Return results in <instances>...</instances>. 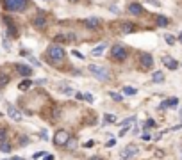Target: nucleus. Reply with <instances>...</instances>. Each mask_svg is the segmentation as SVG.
<instances>
[{
  "mask_svg": "<svg viewBox=\"0 0 182 160\" xmlns=\"http://www.w3.org/2000/svg\"><path fill=\"white\" fill-rule=\"evenodd\" d=\"M179 41H180V43H182V32H180V36H179Z\"/></svg>",
  "mask_w": 182,
  "mask_h": 160,
  "instance_id": "37998d69",
  "label": "nucleus"
},
{
  "mask_svg": "<svg viewBox=\"0 0 182 160\" xmlns=\"http://www.w3.org/2000/svg\"><path fill=\"white\" fill-rule=\"evenodd\" d=\"M134 121H136V116H130V117H127V119H123L122 123H118V125H120L122 128H127V126H130Z\"/></svg>",
  "mask_w": 182,
  "mask_h": 160,
  "instance_id": "aec40b11",
  "label": "nucleus"
},
{
  "mask_svg": "<svg viewBox=\"0 0 182 160\" xmlns=\"http://www.w3.org/2000/svg\"><path fill=\"white\" fill-rule=\"evenodd\" d=\"M136 93H137L136 87H130V85H125V87H123V94H127V96H132Z\"/></svg>",
  "mask_w": 182,
  "mask_h": 160,
  "instance_id": "5701e85b",
  "label": "nucleus"
},
{
  "mask_svg": "<svg viewBox=\"0 0 182 160\" xmlns=\"http://www.w3.org/2000/svg\"><path fill=\"white\" fill-rule=\"evenodd\" d=\"M177 103H179L177 98H170V100H166V101L161 103V105H159V109H161V110H164V109H168V107H175Z\"/></svg>",
  "mask_w": 182,
  "mask_h": 160,
  "instance_id": "4468645a",
  "label": "nucleus"
},
{
  "mask_svg": "<svg viewBox=\"0 0 182 160\" xmlns=\"http://www.w3.org/2000/svg\"><path fill=\"white\" fill-rule=\"evenodd\" d=\"M71 2H75V0H71Z\"/></svg>",
  "mask_w": 182,
  "mask_h": 160,
  "instance_id": "c03bdc74",
  "label": "nucleus"
},
{
  "mask_svg": "<svg viewBox=\"0 0 182 160\" xmlns=\"http://www.w3.org/2000/svg\"><path fill=\"white\" fill-rule=\"evenodd\" d=\"M43 160H54V157L52 155H45V158H43Z\"/></svg>",
  "mask_w": 182,
  "mask_h": 160,
  "instance_id": "ea45409f",
  "label": "nucleus"
},
{
  "mask_svg": "<svg viewBox=\"0 0 182 160\" xmlns=\"http://www.w3.org/2000/svg\"><path fill=\"white\" fill-rule=\"evenodd\" d=\"M5 139H7V130L0 128V142H5Z\"/></svg>",
  "mask_w": 182,
  "mask_h": 160,
  "instance_id": "a878e982",
  "label": "nucleus"
},
{
  "mask_svg": "<svg viewBox=\"0 0 182 160\" xmlns=\"http://www.w3.org/2000/svg\"><path fill=\"white\" fill-rule=\"evenodd\" d=\"M7 114H9V117H11V119H13V121H16V123H20L21 121V117H23V116H21L16 109H14V107H9V109H7Z\"/></svg>",
  "mask_w": 182,
  "mask_h": 160,
  "instance_id": "9b49d317",
  "label": "nucleus"
},
{
  "mask_svg": "<svg viewBox=\"0 0 182 160\" xmlns=\"http://www.w3.org/2000/svg\"><path fill=\"white\" fill-rule=\"evenodd\" d=\"M89 73L95 75V77L98 78V80H102V82H105V80L111 78V73L107 71L104 66H96V64H89Z\"/></svg>",
  "mask_w": 182,
  "mask_h": 160,
  "instance_id": "7ed1b4c3",
  "label": "nucleus"
},
{
  "mask_svg": "<svg viewBox=\"0 0 182 160\" xmlns=\"http://www.w3.org/2000/svg\"><path fill=\"white\" fill-rule=\"evenodd\" d=\"M30 85H32V80H25V82H21V84H20V89H21V91H25V89L30 87Z\"/></svg>",
  "mask_w": 182,
  "mask_h": 160,
  "instance_id": "393cba45",
  "label": "nucleus"
},
{
  "mask_svg": "<svg viewBox=\"0 0 182 160\" xmlns=\"http://www.w3.org/2000/svg\"><path fill=\"white\" fill-rule=\"evenodd\" d=\"M32 23H34L36 29H45V25H47V18L43 16V14H38L34 20H32Z\"/></svg>",
  "mask_w": 182,
  "mask_h": 160,
  "instance_id": "9d476101",
  "label": "nucleus"
},
{
  "mask_svg": "<svg viewBox=\"0 0 182 160\" xmlns=\"http://www.w3.org/2000/svg\"><path fill=\"white\" fill-rule=\"evenodd\" d=\"M111 98H113L114 101H122V100H123V96H122V94H118V93H111Z\"/></svg>",
  "mask_w": 182,
  "mask_h": 160,
  "instance_id": "7c9ffc66",
  "label": "nucleus"
},
{
  "mask_svg": "<svg viewBox=\"0 0 182 160\" xmlns=\"http://www.w3.org/2000/svg\"><path fill=\"white\" fill-rule=\"evenodd\" d=\"M9 82V77L7 75H0V87H2V85H5Z\"/></svg>",
  "mask_w": 182,
  "mask_h": 160,
  "instance_id": "c756f323",
  "label": "nucleus"
},
{
  "mask_svg": "<svg viewBox=\"0 0 182 160\" xmlns=\"http://www.w3.org/2000/svg\"><path fill=\"white\" fill-rule=\"evenodd\" d=\"M41 157H45V151H39V153H36L32 158H34V160H38V158H41Z\"/></svg>",
  "mask_w": 182,
  "mask_h": 160,
  "instance_id": "72a5a7b5",
  "label": "nucleus"
},
{
  "mask_svg": "<svg viewBox=\"0 0 182 160\" xmlns=\"http://www.w3.org/2000/svg\"><path fill=\"white\" fill-rule=\"evenodd\" d=\"M139 64H141V66L145 68V69H150L154 66V59H152V55H150V53H141V55H139Z\"/></svg>",
  "mask_w": 182,
  "mask_h": 160,
  "instance_id": "0eeeda50",
  "label": "nucleus"
},
{
  "mask_svg": "<svg viewBox=\"0 0 182 160\" xmlns=\"http://www.w3.org/2000/svg\"><path fill=\"white\" fill-rule=\"evenodd\" d=\"M68 139H70V133L66 130H57L56 137H54V144H56V146H66Z\"/></svg>",
  "mask_w": 182,
  "mask_h": 160,
  "instance_id": "39448f33",
  "label": "nucleus"
},
{
  "mask_svg": "<svg viewBox=\"0 0 182 160\" xmlns=\"http://www.w3.org/2000/svg\"><path fill=\"white\" fill-rule=\"evenodd\" d=\"M20 144H21V146H25V144H29V139H25V137H23V139H20Z\"/></svg>",
  "mask_w": 182,
  "mask_h": 160,
  "instance_id": "4c0bfd02",
  "label": "nucleus"
},
{
  "mask_svg": "<svg viewBox=\"0 0 182 160\" xmlns=\"http://www.w3.org/2000/svg\"><path fill=\"white\" fill-rule=\"evenodd\" d=\"M59 89H61L64 94H75V91H73L71 87H59Z\"/></svg>",
  "mask_w": 182,
  "mask_h": 160,
  "instance_id": "2f4dec72",
  "label": "nucleus"
},
{
  "mask_svg": "<svg viewBox=\"0 0 182 160\" xmlns=\"http://www.w3.org/2000/svg\"><path fill=\"white\" fill-rule=\"evenodd\" d=\"M71 53H73V55H75V57H77V59H82V61H84V55H82V53H80V52H77V50H73Z\"/></svg>",
  "mask_w": 182,
  "mask_h": 160,
  "instance_id": "473e14b6",
  "label": "nucleus"
},
{
  "mask_svg": "<svg viewBox=\"0 0 182 160\" xmlns=\"http://www.w3.org/2000/svg\"><path fill=\"white\" fill-rule=\"evenodd\" d=\"M47 53H48V59H50L52 62H61L64 57H66V52H64V48L59 46V45H56V43L48 46Z\"/></svg>",
  "mask_w": 182,
  "mask_h": 160,
  "instance_id": "f03ea898",
  "label": "nucleus"
},
{
  "mask_svg": "<svg viewBox=\"0 0 182 160\" xmlns=\"http://www.w3.org/2000/svg\"><path fill=\"white\" fill-rule=\"evenodd\" d=\"M116 123V116L114 114H105L104 116V125H114Z\"/></svg>",
  "mask_w": 182,
  "mask_h": 160,
  "instance_id": "6ab92c4d",
  "label": "nucleus"
},
{
  "mask_svg": "<svg viewBox=\"0 0 182 160\" xmlns=\"http://www.w3.org/2000/svg\"><path fill=\"white\" fill-rule=\"evenodd\" d=\"M2 5L9 13H21L29 7V0H2Z\"/></svg>",
  "mask_w": 182,
  "mask_h": 160,
  "instance_id": "f257e3e1",
  "label": "nucleus"
},
{
  "mask_svg": "<svg viewBox=\"0 0 182 160\" xmlns=\"http://www.w3.org/2000/svg\"><path fill=\"white\" fill-rule=\"evenodd\" d=\"M91 160H102V158H98V157H93V158H91Z\"/></svg>",
  "mask_w": 182,
  "mask_h": 160,
  "instance_id": "79ce46f5",
  "label": "nucleus"
},
{
  "mask_svg": "<svg viewBox=\"0 0 182 160\" xmlns=\"http://www.w3.org/2000/svg\"><path fill=\"white\" fill-rule=\"evenodd\" d=\"M136 27L130 23V21H125V23H122V32L123 34H130V32H134Z\"/></svg>",
  "mask_w": 182,
  "mask_h": 160,
  "instance_id": "2eb2a0df",
  "label": "nucleus"
},
{
  "mask_svg": "<svg viewBox=\"0 0 182 160\" xmlns=\"http://www.w3.org/2000/svg\"><path fill=\"white\" fill-rule=\"evenodd\" d=\"M128 13L134 14V16H139V14L143 13V7L139 5V4H130V5H128Z\"/></svg>",
  "mask_w": 182,
  "mask_h": 160,
  "instance_id": "ddd939ff",
  "label": "nucleus"
},
{
  "mask_svg": "<svg viewBox=\"0 0 182 160\" xmlns=\"http://www.w3.org/2000/svg\"><path fill=\"white\" fill-rule=\"evenodd\" d=\"M84 25L88 29H98L100 27V20L98 18H86L84 20Z\"/></svg>",
  "mask_w": 182,
  "mask_h": 160,
  "instance_id": "f8f14e48",
  "label": "nucleus"
},
{
  "mask_svg": "<svg viewBox=\"0 0 182 160\" xmlns=\"http://www.w3.org/2000/svg\"><path fill=\"white\" fill-rule=\"evenodd\" d=\"M11 160H23V158H20V157H13Z\"/></svg>",
  "mask_w": 182,
  "mask_h": 160,
  "instance_id": "a19ab883",
  "label": "nucleus"
},
{
  "mask_svg": "<svg viewBox=\"0 0 182 160\" xmlns=\"http://www.w3.org/2000/svg\"><path fill=\"white\" fill-rule=\"evenodd\" d=\"M127 132H128V126H127V128H122V132H120V137H123Z\"/></svg>",
  "mask_w": 182,
  "mask_h": 160,
  "instance_id": "58836bf2",
  "label": "nucleus"
},
{
  "mask_svg": "<svg viewBox=\"0 0 182 160\" xmlns=\"http://www.w3.org/2000/svg\"><path fill=\"white\" fill-rule=\"evenodd\" d=\"M152 80H154L155 84H163V82H164V73H163V71H155V73L152 75Z\"/></svg>",
  "mask_w": 182,
  "mask_h": 160,
  "instance_id": "f3484780",
  "label": "nucleus"
},
{
  "mask_svg": "<svg viewBox=\"0 0 182 160\" xmlns=\"http://www.w3.org/2000/svg\"><path fill=\"white\" fill-rule=\"evenodd\" d=\"M134 155H137V146L136 144H128L122 151V160H130Z\"/></svg>",
  "mask_w": 182,
  "mask_h": 160,
  "instance_id": "423d86ee",
  "label": "nucleus"
},
{
  "mask_svg": "<svg viewBox=\"0 0 182 160\" xmlns=\"http://www.w3.org/2000/svg\"><path fill=\"white\" fill-rule=\"evenodd\" d=\"M0 151H2V153H9L11 151V144L9 142H0Z\"/></svg>",
  "mask_w": 182,
  "mask_h": 160,
  "instance_id": "b1692460",
  "label": "nucleus"
},
{
  "mask_svg": "<svg viewBox=\"0 0 182 160\" xmlns=\"http://www.w3.org/2000/svg\"><path fill=\"white\" fill-rule=\"evenodd\" d=\"M127 55H128V52H127V48L123 45H113L111 46V59L122 62V61L127 59Z\"/></svg>",
  "mask_w": 182,
  "mask_h": 160,
  "instance_id": "20e7f679",
  "label": "nucleus"
},
{
  "mask_svg": "<svg viewBox=\"0 0 182 160\" xmlns=\"http://www.w3.org/2000/svg\"><path fill=\"white\" fill-rule=\"evenodd\" d=\"M66 146H68L70 151H73V149L77 148V139H75V137H70V139H68V142H66Z\"/></svg>",
  "mask_w": 182,
  "mask_h": 160,
  "instance_id": "4be33fe9",
  "label": "nucleus"
},
{
  "mask_svg": "<svg viewBox=\"0 0 182 160\" xmlns=\"http://www.w3.org/2000/svg\"><path fill=\"white\" fill-rule=\"evenodd\" d=\"M82 100H86V101H89V103H93V101H95V98H93V96H91L89 93H84V94H82Z\"/></svg>",
  "mask_w": 182,
  "mask_h": 160,
  "instance_id": "bb28decb",
  "label": "nucleus"
},
{
  "mask_svg": "<svg viewBox=\"0 0 182 160\" xmlns=\"http://www.w3.org/2000/svg\"><path fill=\"white\" fill-rule=\"evenodd\" d=\"M41 139H43V141H48V137H47V130H41Z\"/></svg>",
  "mask_w": 182,
  "mask_h": 160,
  "instance_id": "c9c22d12",
  "label": "nucleus"
},
{
  "mask_svg": "<svg viewBox=\"0 0 182 160\" xmlns=\"http://www.w3.org/2000/svg\"><path fill=\"white\" fill-rule=\"evenodd\" d=\"M5 23H7V32H9V34L13 36V37H16V36H18V30H16V27H14L13 23H11V21H9L7 18H5Z\"/></svg>",
  "mask_w": 182,
  "mask_h": 160,
  "instance_id": "a211bd4d",
  "label": "nucleus"
},
{
  "mask_svg": "<svg viewBox=\"0 0 182 160\" xmlns=\"http://www.w3.org/2000/svg\"><path fill=\"white\" fill-rule=\"evenodd\" d=\"M114 144H116V139H111V141H107L105 146H109V148H111V146H114Z\"/></svg>",
  "mask_w": 182,
  "mask_h": 160,
  "instance_id": "e433bc0d",
  "label": "nucleus"
},
{
  "mask_svg": "<svg viewBox=\"0 0 182 160\" xmlns=\"http://www.w3.org/2000/svg\"><path fill=\"white\" fill-rule=\"evenodd\" d=\"M104 48H105V45L102 43V45H98L96 48H93V52H91V55L93 57H98V55H102V52H104Z\"/></svg>",
  "mask_w": 182,
  "mask_h": 160,
  "instance_id": "412c9836",
  "label": "nucleus"
},
{
  "mask_svg": "<svg viewBox=\"0 0 182 160\" xmlns=\"http://www.w3.org/2000/svg\"><path fill=\"white\" fill-rule=\"evenodd\" d=\"M164 39H166L168 45H175V37L171 36V34H166V36H164Z\"/></svg>",
  "mask_w": 182,
  "mask_h": 160,
  "instance_id": "cd10ccee",
  "label": "nucleus"
},
{
  "mask_svg": "<svg viewBox=\"0 0 182 160\" xmlns=\"http://www.w3.org/2000/svg\"><path fill=\"white\" fill-rule=\"evenodd\" d=\"M155 126V121L154 119H146V123H145V130H148V128H154Z\"/></svg>",
  "mask_w": 182,
  "mask_h": 160,
  "instance_id": "c85d7f7f",
  "label": "nucleus"
},
{
  "mask_svg": "<svg viewBox=\"0 0 182 160\" xmlns=\"http://www.w3.org/2000/svg\"><path fill=\"white\" fill-rule=\"evenodd\" d=\"M155 23L159 25V27H168V23H170V20L166 18V16H155Z\"/></svg>",
  "mask_w": 182,
  "mask_h": 160,
  "instance_id": "dca6fc26",
  "label": "nucleus"
},
{
  "mask_svg": "<svg viewBox=\"0 0 182 160\" xmlns=\"http://www.w3.org/2000/svg\"><path fill=\"white\" fill-rule=\"evenodd\" d=\"M141 139H143V141H150V139H152V135H150V133H146V132H145Z\"/></svg>",
  "mask_w": 182,
  "mask_h": 160,
  "instance_id": "f704fd0d",
  "label": "nucleus"
},
{
  "mask_svg": "<svg viewBox=\"0 0 182 160\" xmlns=\"http://www.w3.org/2000/svg\"><path fill=\"white\" fill-rule=\"evenodd\" d=\"M163 64H164L168 69H177V68H179V62H177L173 57H170V55H164V57H163Z\"/></svg>",
  "mask_w": 182,
  "mask_h": 160,
  "instance_id": "6e6552de",
  "label": "nucleus"
},
{
  "mask_svg": "<svg viewBox=\"0 0 182 160\" xmlns=\"http://www.w3.org/2000/svg\"><path fill=\"white\" fill-rule=\"evenodd\" d=\"M14 66H16V71L21 75V77H30L32 75V68L25 66V64H14Z\"/></svg>",
  "mask_w": 182,
  "mask_h": 160,
  "instance_id": "1a4fd4ad",
  "label": "nucleus"
}]
</instances>
